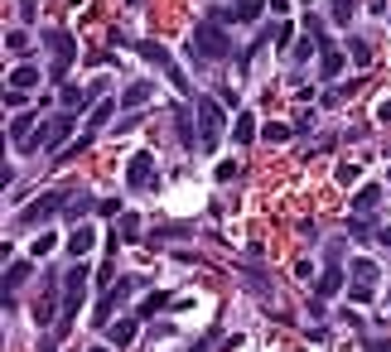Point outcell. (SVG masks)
<instances>
[{
	"label": "cell",
	"mask_w": 391,
	"mask_h": 352,
	"mask_svg": "<svg viewBox=\"0 0 391 352\" xmlns=\"http://www.w3.org/2000/svg\"><path fill=\"white\" fill-rule=\"evenodd\" d=\"M92 352H107V348H92Z\"/></svg>",
	"instance_id": "obj_44"
},
{
	"label": "cell",
	"mask_w": 391,
	"mask_h": 352,
	"mask_svg": "<svg viewBox=\"0 0 391 352\" xmlns=\"http://www.w3.org/2000/svg\"><path fill=\"white\" fill-rule=\"evenodd\" d=\"M87 145H92V131H87V136H78L73 145H63V160H78V155H83Z\"/></svg>",
	"instance_id": "obj_32"
},
{
	"label": "cell",
	"mask_w": 391,
	"mask_h": 352,
	"mask_svg": "<svg viewBox=\"0 0 391 352\" xmlns=\"http://www.w3.org/2000/svg\"><path fill=\"white\" fill-rule=\"evenodd\" d=\"M174 136H179V145H184V150H198V145H203L194 111H174Z\"/></svg>",
	"instance_id": "obj_10"
},
{
	"label": "cell",
	"mask_w": 391,
	"mask_h": 352,
	"mask_svg": "<svg viewBox=\"0 0 391 352\" xmlns=\"http://www.w3.org/2000/svg\"><path fill=\"white\" fill-rule=\"evenodd\" d=\"M83 295H87V266H73L68 271V299H63V319L54 324V338H63L73 328V314L83 309Z\"/></svg>",
	"instance_id": "obj_5"
},
{
	"label": "cell",
	"mask_w": 391,
	"mask_h": 352,
	"mask_svg": "<svg viewBox=\"0 0 391 352\" xmlns=\"http://www.w3.org/2000/svg\"><path fill=\"white\" fill-rule=\"evenodd\" d=\"M174 237L184 242V237H189V227H160V232H150V242H174Z\"/></svg>",
	"instance_id": "obj_31"
},
{
	"label": "cell",
	"mask_w": 391,
	"mask_h": 352,
	"mask_svg": "<svg viewBox=\"0 0 391 352\" xmlns=\"http://www.w3.org/2000/svg\"><path fill=\"white\" fill-rule=\"evenodd\" d=\"M136 54L150 63V68H174V54H169L165 44H155V39H140L136 44Z\"/></svg>",
	"instance_id": "obj_13"
},
{
	"label": "cell",
	"mask_w": 391,
	"mask_h": 352,
	"mask_svg": "<svg viewBox=\"0 0 391 352\" xmlns=\"http://www.w3.org/2000/svg\"><path fill=\"white\" fill-rule=\"evenodd\" d=\"M97 246V232L92 227H73V237H68V256H87Z\"/></svg>",
	"instance_id": "obj_17"
},
{
	"label": "cell",
	"mask_w": 391,
	"mask_h": 352,
	"mask_svg": "<svg viewBox=\"0 0 391 352\" xmlns=\"http://www.w3.org/2000/svg\"><path fill=\"white\" fill-rule=\"evenodd\" d=\"M338 184H358V164H338Z\"/></svg>",
	"instance_id": "obj_38"
},
{
	"label": "cell",
	"mask_w": 391,
	"mask_h": 352,
	"mask_svg": "<svg viewBox=\"0 0 391 352\" xmlns=\"http://www.w3.org/2000/svg\"><path fill=\"white\" fill-rule=\"evenodd\" d=\"M58 246V237L54 232H39V237H34V246H29V251H34V256H49V251H54Z\"/></svg>",
	"instance_id": "obj_30"
},
{
	"label": "cell",
	"mask_w": 391,
	"mask_h": 352,
	"mask_svg": "<svg viewBox=\"0 0 391 352\" xmlns=\"http://www.w3.org/2000/svg\"><path fill=\"white\" fill-rule=\"evenodd\" d=\"M73 203V193H63V189H49V193H39L34 203H29L25 213H20V227H39V222H49L54 213H63Z\"/></svg>",
	"instance_id": "obj_4"
},
{
	"label": "cell",
	"mask_w": 391,
	"mask_h": 352,
	"mask_svg": "<svg viewBox=\"0 0 391 352\" xmlns=\"http://www.w3.org/2000/svg\"><path fill=\"white\" fill-rule=\"evenodd\" d=\"M131 290H136V280H116L112 290H107V299H97V314H92V319H97V328H112V309H121Z\"/></svg>",
	"instance_id": "obj_9"
},
{
	"label": "cell",
	"mask_w": 391,
	"mask_h": 352,
	"mask_svg": "<svg viewBox=\"0 0 391 352\" xmlns=\"http://www.w3.org/2000/svg\"><path fill=\"white\" fill-rule=\"evenodd\" d=\"M329 10H334V25H353V0H329Z\"/></svg>",
	"instance_id": "obj_27"
},
{
	"label": "cell",
	"mask_w": 391,
	"mask_h": 352,
	"mask_svg": "<svg viewBox=\"0 0 391 352\" xmlns=\"http://www.w3.org/2000/svg\"><path fill=\"white\" fill-rule=\"evenodd\" d=\"M25 44H29V34H25V29H10V34H5V49H10V54H20Z\"/></svg>",
	"instance_id": "obj_34"
},
{
	"label": "cell",
	"mask_w": 391,
	"mask_h": 352,
	"mask_svg": "<svg viewBox=\"0 0 391 352\" xmlns=\"http://www.w3.org/2000/svg\"><path fill=\"white\" fill-rule=\"evenodd\" d=\"M155 184V155L150 150H136L131 160H126V189L140 193V189H150Z\"/></svg>",
	"instance_id": "obj_7"
},
{
	"label": "cell",
	"mask_w": 391,
	"mask_h": 352,
	"mask_svg": "<svg viewBox=\"0 0 391 352\" xmlns=\"http://www.w3.org/2000/svg\"><path fill=\"white\" fill-rule=\"evenodd\" d=\"M377 237H382V246H391V227H382V232H377Z\"/></svg>",
	"instance_id": "obj_42"
},
{
	"label": "cell",
	"mask_w": 391,
	"mask_h": 352,
	"mask_svg": "<svg viewBox=\"0 0 391 352\" xmlns=\"http://www.w3.org/2000/svg\"><path fill=\"white\" fill-rule=\"evenodd\" d=\"M131 5H140V0H131Z\"/></svg>",
	"instance_id": "obj_45"
},
{
	"label": "cell",
	"mask_w": 391,
	"mask_h": 352,
	"mask_svg": "<svg viewBox=\"0 0 391 352\" xmlns=\"http://www.w3.org/2000/svg\"><path fill=\"white\" fill-rule=\"evenodd\" d=\"M314 39H319V68H324V78H338V73H343V54H338V44H334V39H324V29H319Z\"/></svg>",
	"instance_id": "obj_11"
},
{
	"label": "cell",
	"mask_w": 391,
	"mask_h": 352,
	"mask_svg": "<svg viewBox=\"0 0 391 352\" xmlns=\"http://www.w3.org/2000/svg\"><path fill=\"white\" fill-rule=\"evenodd\" d=\"M353 275H358V280H372V285H377V266H372V261H353Z\"/></svg>",
	"instance_id": "obj_35"
},
{
	"label": "cell",
	"mask_w": 391,
	"mask_h": 352,
	"mask_svg": "<svg viewBox=\"0 0 391 352\" xmlns=\"http://www.w3.org/2000/svg\"><path fill=\"white\" fill-rule=\"evenodd\" d=\"M107 338H112L116 348H131V343H136V319H116V324L107 328Z\"/></svg>",
	"instance_id": "obj_19"
},
{
	"label": "cell",
	"mask_w": 391,
	"mask_h": 352,
	"mask_svg": "<svg viewBox=\"0 0 391 352\" xmlns=\"http://www.w3.org/2000/svg\"><path fill=\"white\" fill-rule=\"evenodd\" d=\"M97 208V198L92 193H73V203H68V222H78V217H87Z\"/></svg>",
	"instance_id": "obj_23"
},
{
	"label": "cell",
	"mask_w": 391,
	"mask_h": 352,
	"mask_svg": "<svg viewBox=\"0 0 391 352\" xmlns=\"http://www.w3.org/2000/svg\"><path fill=\"white\" fill-rule=\"evenodd\" d=\"M116 111H121V102H107V97H102V102L92 107V131H102V126H107V116H116Z\"/></svg>",
	"instance_id": "obj_24"
},
{
	"label": "cell",
	"mask_w": 391,
	"mask_h": 352,
	"mask_svg": "<svg viewBox=\"0 0 391 352\" xmlns=\"http://www.w3.org/2000/svg\"><path fill=\"white\" fill-rule=\"evenodd\" d=\"M150 92H155V82H150V78L131 82V87L121 92V107H145V102H150Z\"/></svg>",
	"instance_id": "obj_16"
},
{
	"label": "cell",
	"mask_w": 391,
	"mask_h": 352,
	"mask_svg": "<svg viewBox=\"0 0 391 352\" xmlns=\"http://www.w3.org/2000/svg\"><path fill=\"white\" fill-rule=\"evenodd\" d=\"M377 121H391V97L382 102V107H377Z\"/></svg>",
	"instance_id": "obj_41"
},
{
	"label": "cell",
	"mask_w": 391,
	"mask_h": 352,
	"mask_svg": "<svg viewBox=\"0 0 391 352\" xmlns=\"http://www.w3.org/2000/svg\"><path fill=\"white\" fill-rule=\"evenodd\" d=\"M194 54L203 58V63H223V58H232L227 25H218V20H203V25L194 29Z\"/></svg>",
	"instance_id": "obj_1"
},
{
	"label": "cell",
	"mask_w": 391,
	"mask_h": 352,
	"mask_svg": "<svg viewBox=\"0 0 391 352\" xmlns=\"http://www.w3.org/2000/svg\"><path fill=\"white\" fill-rule=\"evenodd\" d=\"M25 97H29V92H20V87H10V92H5V111H20V107H25Z\"/></svg>",
	"instance_id": "obj_37"
},
{
	"label": "cell",
	"mask_w": 391,
	"mask_h": 352,
	"mask_svg": "<svg viewBox=\"0 0 391 352\" xmlns=\"http://www.w3.org/2000/svg\"><path fill=\"white\" fill-rule=\"evenodd\" d=\"M194 116H198L203 150H218V131H223V107H218V97H194Z\"/></svg>",
	"instance_id": "obj_6"
},
{
	"label": "cell",
	"mask_w": 391,
	"mask_h": 352,
	"mask_svg": "<svg viewBox=\"0 0 391 352\" xmlns=\"http://www.w3.org/2000/svg\"><path fill=\"white\" fill-rule=\"evenodd\" d=\"M29 275H34L29 261H10V266H5V309H15V290L25 285Z\"/></svg>",
	"instance_id": "obj_12"
},
{
	"label": "cell",
	"mask_w": 391,
	"mask_h": 352,
	"mask_svg": "<svg viewBox=\"0 0 391 352\" xmlns=\"http://www.w3.org/2000/svg\"><path fill=\"white\" fill-rule=\"evenodd\" d=\"M348 237H353V242H367V237H372V227H367L363 213H353V222H348Z\"/></svg>",
	"instance_id": "obj_28"
},
{
	"label": "cell",
	"mask_w": 391,
	"mask_h": 352,
	"mask_svg": "<svg viewBox=\"0 0 391 352\" xmlns=\"http://www.w3.org/2000/svg\"><path fill=\"white\" fill-rule=\"evenodd\" d=\"M387 314H391V295H387Z\"/></svg>",
	"instance_id": "obj_43"
},
{
	"label": "cell",
	"mask_w": 391,
	"mask_h": 352,
	"mask_svg": "<svg viewBox=\"0 0 391 352\" xmlns=\"http://www.w3.org/2000/svg\"><path fill=\"white\" fill-rule=\"evenodd\" d=\"M232 140H237V145H252V140H256V116H252V111H242V116H237Z\"/></svg>",
	"instance_id": "obj_20"
},
{
	"label": "cell",
	"mask_w": 391,
	"mask_h": 352,
	"mask_svg": "<svg viewBox=\"0 0 391 352\" xmlns=\"http://www.w3.org/2000/svg\"><path fill=\"white\" fill-rule=\"evenodd\" d=\"M377 203H382V189H377V184H363V189L353 193V213H377Z\"/></svg>",
	"instance_id": "obj_15"
},
{
	"label": "cell",
	"mask_w": 391,
	"mask_h": 352,
	"mask_svg": "<svg viewBox=\"0 0 391 352\" xmlns=\"http://www.w3.org/2000/svg\"><path fill=\"white\" fill-rule=\"evenodd\" d=\"M145 232H140V217L136 213H121V242H140Z\"/></svg>",
	"instance_id": "obj_26"
},
{
	"label": "cell",
	"mask_w": 391,
	"mask_h": 352,
	"mask_svg": "<svg viewBox=\"0 0 391 352\" xmlns=\"http://www.w3.org/2000/svg\"><path fill=\"white\" fill-rule=\"evenodd\" d=\"M348 58H353L358 68H367V63H372V44H367V39H348Z\"/></svg>",
	"instance_id": "obj_25"
},
{
	"label": "cell",
	"mask_w": 391,
	"mask_h": 352,
	"mask_svg": "<svg viewBox=\"0 0 391 352\" xmlns=\"http://www.w3.org/2000/svg\"><path fill=\"white\" fill-rule=\"evenodd\" d=\"M266 5L271 0H227V5H213L208 10V20H218V25H256Z\"/></svg>",
	"instance_id": "obj_3"
},
{
	"label": "cell",
	"mask_w": 391,
	"mask_h": 352,
	"mask_svg": "<svg viewBox=\"0 0 391 352\" xmlns=\"http://www.w3.org/2000/svg\"><path fill=\"white\" fill-rule=\"evenodd\" d=\"M87 97H92V92H78V87H63V92H58V102H63L68 111H73V107H83Z\"/></svg>",
	"instance_id": "obj_29"
},
{
	"label": "cell",
	"mask_w": 391,
	"mask_h": 352,
	"mask_svg": "<svg viewBox=\"0 0 391 352\" xmlns=\"http://www.w3.org/2000/svg\"><path fill=\"white\" fill-rule=\"evenodd\" d=\"M343 285H348V275H343V266H338V242H334V246H329V271L319 275L314 299H334V295H343Z\"/></svg>",
	"instance_id": "obj_8"
},
{
	"label": "cell",
	"mask_w": 391,
	"mask_h": 352,
	"mask_svg": "<svg viewBox=\"0 0 391 352\" xmlns=\"http://www.w3.org/2000/svg\"><path fill=\"white\" fill-rule=\"evenodd\" d=\"M29 140H34V116H15V121H10V145H15V150H20V155H25V145Z\"/></svg>",
	"instance_id": "obj_14"
},
{
	"label": "cell",
	"mask_w": 391,
	"mask_h": 352,
	"mask_svg": "<svg viewBox=\"0 0 391 352\" xmlns=\"http://www.w3.org/2000/svg\"><path fill=\"white\" fill-rule=\"evenodd\" d=\"M44 39H49V49H54V82H63L73 73V63H78V39L68 34V29H44Z\"/></svg>",
	"instance_id": "obj_2"
},
{
	"label": "cell",
	"mask_w": 391,
	"mask_h": 352,
	"mask_svg": "<svg viewBox=\"0 0 391 352\" xmlns=\"http://www.w3.org/2000/svg\"><path fill=\"white\" fill-rule=\"evenodd\" d=\"M314 49H319V39H300V44L290 49V58H295V63H305V58L314 54Z\"/></svg>",
	"instance_id": "obj_33"
},
{
	"label": "cell",
	"mask_w": 391,
	"mask_h": 352,
	"mask_svg": "<svg viewBox=\"0 0 391 352\" xmlns=\"http://www.w3.org/2000/svg\"><path fill=\"white\" fill-rule=\"evenodd\" d=\"M10 87H20V92H34L39 87V68H29V63H20V68H10Z\"/></svg>",
	"instance_id": "obj_18"
},
{
	"label": "cell",
	"mask_w": 391,
	"mask_h": 352,
	"mask_svg": "<svg viewBox=\"0 0 391 352\" xmlns=\"http://www.w3.org/2000/svg\"><path fill=\"white\" fill-rule=\"evenodd\" d=\"M367 352H391V343H387V338H372V343H367Z\"/></svg>",
	"instance_id": "obj_40"
},
{
	"label": "cell",
	"mask_w": 391,
	"mask_h": 352,
	"mask_svg": "<svg viewBox=\"0 0 391 352\" xmlns=\"http://www.w3.org/2000/svg\"><path fill=\"white\" fill-rule=\"evenodd\" d=\"M290 136H295V131H290L285 121H266V126H261V140H266V145H285Z\"/></svg>",
	"instance_id": "obj_22"
},
{
	"label": "cell",
	"mask_w": 391,
	"mask_h": 352,
	"mask_svg": "<svg viewBox=\"0 0 391 352\" xmlns=\"http://www.w3.org/2000/svg\"><path fill=\"white\" fill-rule=\"evenodd\" d=\"M97 208H102V217H121V198H102Z\"/></svg>",
	"instance_id": "obj_39"
},
{
	"label": "cell",
	"mask_w": 391,
	"mask_h": 352,
	"mask_svg": "<svg viewBox=\"0 0 391 352\" xmlns=\"http://www.w3.org/2000/svg\"><path fill=\"white\" fill-rule=\"evenodd\" d=\"M348 295L358 299V304H367V299H372V280H353V290H348Z\"/></svg>",
	"instance_id": "obj_36"
},
{
	"label": "cell",
	"mask_w": 391,
	"mask_h": 352,
	"mask_svg": "<svg viewBox=\"0 0 391 352\" xmlns=\"http://www.w3.org/2000/svg\"><path fill=\"white\" fill-rule=\"evenodd\" d=\"M160 309H169V295H165V290H155V295H145V304L136 309V319H155Z\"/></svg>",
	"instance_id": "obj_21"
}]
</instances>
